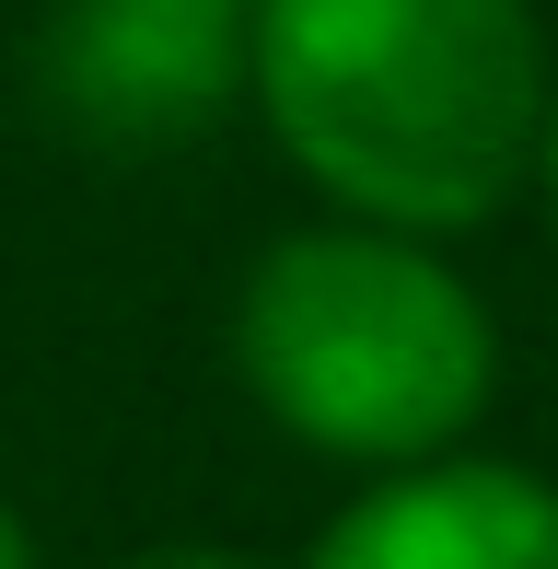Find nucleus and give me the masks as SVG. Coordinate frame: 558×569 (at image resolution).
Returning <instances> with one entry per match:
<instances>
[{"instance_id":"7ed1b4c3","label":"nucleus","mask_w":558,"mask_h":569,"mask_svg":"<svg viewBox=\"0 0 558 569\" xmlns=\"http://www.w3.org/2000/svg\"><path fill=\"white\" fill-rule=\"evenodd\" d=\"M245 47H257V0H59L36 82L70 140L163 151L245 106Z\"/></svg>"},{"instance_id":"f257e3e1","label":"nucleus","mask_w":558,"mask_h":569,"mask_svg":"<svg viewBox=\"0 0 558 569\" xmlns=\"http://www.w3.org/2000/svg\"><path fill=\"white\" fill-rule=\"evenodd\" d=\"M536 0H257L245 106L338 221L477 232L536 187L547 128Z\"/></svg>"},{"instance_id":"39448f33","label":"nucleus","mask_w":558,"mask_h":569,"mask_svg":"<svg viewBox=\"0 0 558 569\" xmlns=\"http://www.w3.org/2000/svg\"><path fill=\"white\" fill-rule=\"evenodd\" d=\"M129 569H268V558H245V547H187V535H175V547H140Z\"/></svg>"},{"instance_id":"f03ea898","label":"nucleus","mask_w":558,"mask_h":569,"mask_svg":"<svg viewBox=\"0 0 558 569\" xmlns=\"http://www.w3.org/2000/svg\"><path fill=\"white\" fill-rule=\"evenodd\" d=\"M233 372L268 430L326 465H430L500 396V326L430 232L315 221L233 291Z\"/></svg>"},{"instance_id":"423d86ee","label":"nucleus","mask_w":558,"mask_h":569,"mask_svg":"<svg viewBox=\"0 0 558 569\" xmlns=\"http://www.w3.org/2000/svg\"><path fill=\"white\" fill-rule=\"evenodd\" d=\"M0 569H47V558H36V523H23L12 500H0Z\"/></svg>"},{"instance_id":"0eeeda50","label":"nucleus","mask_w":558,"mask_h":569,"mask_svg":"<svg viewBox=\"0 0 558 569\" xmlns=\"http://www.w3.org/2000/svg\"><path fill=\"white\" fill-rule=\"evenodd\" d=\"M536 187H547V210H558V82H547V128H536Z\"/></svg>"},{"instance_id":"20e7f679","label":"nucleus","mask_w":558,"mask_h":569,"mask_svg":"<svg viewBox=\"0 0 558 569\" xmlns=\"http://www.w3.org/2000/svg\"><path fill=\"white\" fill-rule=\"evenodd\" d=\"M302 569H558V488L454 442L430 465H385Z\"/></svg>"}]
</instances>
